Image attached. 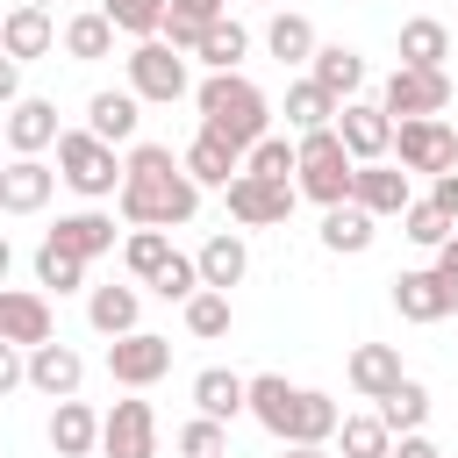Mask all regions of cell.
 I'll use <instances>...</instances> for the list:
<instances>
[{"label":"cell","mask_w":458,"mask_h":458,"mask_svg":"<svg viewBox=\"0 0 458 458\" xmlns=\"http://www.w3.org/2000/svg\"><path fill=\"white\" fill-rule=\"evenodd\" d=\"M129 229H186L200 215V186L172 143H129V179L114 193Z\"/></svg>","instance_id":"obj_1"},{"label":"cell","mask_w":458,"mask_h":458,"mask_svg":"<svg viewBox=\"0 0 458 458\" xmlns=\"http://www.w3.org/2000/svg\"><path fill=\"white\" fill-rule=\"evenodd\" d=\"M193 107H200V129H215L222 143H236L243 157L272 136V100L243 79V72H208L193 86Z\"/></svg>","instance_id":"obj_2"},{"label":"cell","mask_w":458,"mask_h":458,"mask_svg":"<svg viewBox=\"0 0 458 458\" xmlns=\"http://www.w3.org/2000/svg\"><path fill=\"white\" fill-rule=\"evenodd\" d=\"M57 179H64L79 200H107V193H122L129 157H114V143H100L93 129H64V136H57Z\"/></svg>","instance_id":"obj_3"},{"label":"cell","mask_w":458,"mask_h":458,"mask_svg":"<svg viewBox=\"0 0 458 458\" xmlns=\"http://www.w3.org/2000/svg\"><path fill=\"white\" fill-rule=\"evenodd\" d=\"M322 215L329 208H344L351 200V186H358V157L344 150V136L336 129H322V136H301V179H293Z\"/></svg>","instance_id":"obj_4"},{"label":"cell","mask_w":458,"mask_h":458,"mask_svg":"<svg viewBox=\"0 0 458 458\" xmlns=\"http://www.w3.org/2000/svg\"><path fill=\"white\" fill-rule=\"evenodd\" d=\"M394 157H401V172H429V179H444V172H458V129H451L444 114L394 122Z\"/></svg>","instance_id":"obj_5"},{"label":"cell","mask_w":458,"mask_h":458,"mask_svg":"<svg viewBox=\"0 0 458 458\" xmlns=\"http://www.w3.org/2000/svg\"><path fill=\"white\" fill-rule=\"evenodd\" d=\"M122 64H129V93H136V100H157V107L186 100V50H172L165 36H157V43H136Z\"/></svg>","instance_id":"obj_6"},{"label":"cell","mask_w":458,"mask_h":458,"mask_svg":"<svg viewBox=\"0 0 458 458\" xmlns=\"http://www.w3.org/2000/svg\"><path fill=\"white\" fill-rule=\"evenodd\" d=\"M165 372H172V336L136 329V336H114V344H107V379H114V386L143 394V386H157Z\"/></svg>","instance_id":"obj_7"},{"label":"cell","mask_w":458,"mask_h":458,"mask_svg":"<svg viewBox=\"0 0 458 458\" xmlns=\"http://www.w3.org/2000/svg\"><path fill=\"white\" fill-rule=\"evenodd\" d=\"M379 107H386L394 122H422V114H444V107H451V72H408V64H394V79H386Z\"/></svg>","instance_id":"obj_8"},{"label":"cell","mask_w":458,"mask_h":458,"mask_svg":"<svg viewBox=\"0 0 458 458\" xmlns=\"http://www.w3.org/2000/svg\"><path fill=\"white\" fill-rule=\"evenodd\" d=\"M386 286H394V308H401V322H444V315H458V286H451L437 265L394 272Z\"/></svg>","instance_id":"obj_9"},{"label":"cell","mask_w":458,"mask_h":458,"mask_svg":"<svg viewBox=\"0 0 458 458\" xmlns=\"http://www.w3.org/2000/svg\"><path fill=\"white\" fill-rule=\"evenodd\" d=\"M336 136H344V150H351L358 165H386V157H394V114H386L379 100H344Z\"/></svg>","instance_id":"obj_10"},{"label":"cell","mask_w":458,"mask_h":458,"mask_svg":"<svg viewBox=\"0 0 458 458\" xmlns=\"http://www.w3.org/2000/svg\"><path fill=\"white\" fill-rule=\"evenodd\" d=\"M293 200H301V186H279V179L236 172V186H229V222H243V229H272V222L293 215Z\"/></svg>","instance_id":"obj_11"},{"label":"cell","mask_w":458,"mask_h":458,"mask_svg":"<svg viewBox=\"0 0 458 458\" xmlns=\"http://www.w3.org/2000/svg\"><path fill=\"white\" fill-rule=\"evenodd\" d=\"M0 344H21V351L57 344V315H50V301L36 286H7L0 293Z\"/></svg>","instance_id":"obj_12"},{"label":"cell","mask_w":458,"mask_h":458,"mask_svg":"<svg viewBox=\"0 0 458 458\" xmlns=\"http://www.w3.org/2000/svg\"><path fill=\"white\" fill-rule=\"evenodd\" d=\"M100 451L107 458H157V408L150 401H114L107 429H100Z\"/></svg>","instance_id":"obj_13"},{"label":"cell","mask_w":458,"mask_h":458,"mask_svg":"<svg viewBox=\"0 0 458 458\" xmlns=\"http://www.w3.org/2000/svg\"><path fill=\"white\" fill-rule=\"evenodd\" d=\"M344 379H351V394H365V401H386L408 372H401V344H358L351 358H344Z\"/></svg>","instance_id":"obj_14"},{"label":"cell","mask_w":458,"mask_h":458,"mask_svg":"<svg viewBox=\"0 0 458 458\" xmlns=\"http://www.w3.org/2000/svg\"><path fill=\"white\" fill-rule=\"evenodd\" d=\"M0 50H7L14 64L50 57V50H57V21H50V7H7V21H0Z\"/></svg>","instance_id":"obj_15"},{"label":"cell","mask_w":458,"mask_h":458,"mask_svg":"<svg viewBox=\"0 0 458 458\" xmlns=\"http://www.w3.org/2000/svg\"><path fill=\"white\" fill-rule=\"evenodd\" d=\"M179 157H186V172H193V186H200V193H208V186H222V193H229V186H236V172H243V150H236V143H222L215 129H193V143H186Z\"/></svg>","instance_id":"obj_16"},{"label":"cell","mask_w":458,"mask_h":458,"mask_svg":"<svg viewBox=\"0 0 458 458\" xmlns=\"http://www.w3.org/2000/svg\"><path fill=\"white\" fill-rule=\"evenodd\" d=\"M79 379H86V358L72 344H36L29 351V386L50 394V401H79Z\"/></svg>","instance_id":"obj_17"},{"label":"cell","mask_w":458,"mask_h":458,"mask_svg":"<svg viewBox=\"0 0 458 458\" xmlns=\"http://www.w3.org/2000/svg\"><path fill=\"white\" fill-rule=\"evenodd\" d=\"M193 408L208 422H236V415H250V379L229 365H208V372H193Z\"/></svg>","instance_id":"obj_18"},{"label":"cell","mask_w":458,"mask_h":458,"mask_svg":"<svg viewBox=\"0 0 458 458\" xmlns=\"http://www.w3.org/2000/svg\"><path fill=\"white\" fill-rule=\"evenodd\" d=\"M293 415H301V386H293L286 372H258V379H250V422L286 444V437H293Z\"/></svg>","instance_id":"obj_19"},{"label":"cell","mask_w":458,"mask_h":458,"mask_svg":"<svg viewBox=\"0 0 458 458\" xmlns=\"http://www.w3.org/2000/svg\"><path fill=\"white\" fill-rule=\"evenodd\" d=\"M351 200L365 208V215H408L415 208V193H408V172L386 157V165H358V186H351Z\"/></svg>","instance_id":"obj_20"},{"label":"cell","mask_w":458,"mask_h":458,"mask_svg":"<svg viewBox=\"0 0 458 458\" xmlns=\"http://www.w3.org/2000/svg\"><path fill=\"white\" fill-rule=\"evenodd\" d=\"M193 258H200V286H215V293L243 286V272H250V243H243V229H215Z\"/></svg>","instance_id":"obj_21"},{"label":"cell","mask_w":458,"mask_h":458,"mask_svg":"<svg viewBox=\"0 0 458 458\" xmlns=\"http://www.w3.org/2000/svg\"><path fill=\"white\" fill-rule=\"evenodd\" d=\"M100 429H107V415H93L86 401H57L50 408V451L57 458H93L100 451Z\"/></svg>","instance_id":"obj_22"},{"label":"cell","mask_w":458,"mask_h":458,"mask_svg":"<svg viewBox=\"0 0 458 458\" xmlns=\"http://www.w3.org/2000/svg\"><path fill=\"white\" fill-rule=\"evenodd\" d=\"M57 100H21L7 107V150L14 157H36V150H57Z\"/></svg>","instance_id":"obj_23"},{"label":"cell","mask_w":458,"mask_h":458,"mask_svg":"<svg viewBox=\"0 0 458 458\" xmlns=\"http://www.w3.org/2000/svg\"><path fill=\"white\" fill-rule=\"evenodd\" d=\"M50 193H57V172H50L43 157H14V165L0 172V208H7V215H36Z\"/></svg>","instance_id":"obj_24"},{"label":"cell","mask_w":458,"mask_h":458,"mask_svg":"<svg viewBox=\"0 0 458 458\" xmlns=\"http://www.w3.org/2000/svg\"><path fill=\"white\" fill-rule=\"evenodd\" d=\"M86 322L114 344V336H136L143 329V293L136 286H93L86 293Z\"/></svg>","instance_id":"obj_25"},{"label":"cell","mask_w":458,"mask_h":458,"mask_svg":"<svg viewBox=\"0 0 458 458\" xmlns=\"http://www.w3.org/2000/svg\"><path fill=\"white\" fill-rule=\"evenodd\" d=\"M50 243L93 265L100 250H114V215H100V208H79V215H57V229H50Z\"/></svg>","instance_id":"obj_26"},{"label":"cell","mask_w":458,"mask_h":458,"mask_svg":"<svg viewBox=\"0 0 458 458\" xmlns=\"http://www.w3.org/2000/svg\"><path fill=\"white\" fill-rule=\"evenodd\" d=\"M336 114H344V100L322 93L315 79H293L286 86V129L293 136H322V129H336Z\"/></svg>","instance_id":"obj_27"},{"label":"cell","mask_w":458,"mask_h":458,"mask_svg":"<svg viewBox=\"0 0 458 458\" xmlns=\"http://www.w3.org/2000/svg\"><path fill=\"white\" fill-rule=\"evenodd\" d=\"M136 107H143L136 93H114V86H100V93L86 100V129H93L100 143H136V122H143Z\"/></svg>","instance_id":"obj_28"},{"label":"cell","mask_w":458,"mask_h":458,"mask_svg":"<svg viewBox=\"0 0 458 458\" xmlns=\"http://www.w3.org/2000/svg\"><path fill=\"white\" fill-rule=\"evenodd\" d=\"M444 57H451V29H444L437 14L401 21V64H408V72H444Z\"/></svg>","instance_id":"obj_29"},{"label":"cell","mask_w":458,"mask_h":458,"mask_svg":"<svg viewBox=\"0 0 458 458\" xmlns=\"http://www.w3.org/2000/svg\"><path fill=\"white\" fill-rule=\"evenodd\" d=\"M265 50H272L279 64H315V50H322V43H315V21H308V14L279 7V14L265 21Z\"/></svg>","instance_id":"obj_30"},{"label":"cell","mask_w":458,"mask_h":458,"mask_svg":"<svg viewBox=\"0 0 458 458\" xmlns=\"http://www.w3.org/2000/svg\"><path fill=\"white\" fill-rule=\"evenodd\" d=\"M308 79H315L322 93H336V100H358V86H365V57L344 50V43H322L315 64H308Z\"/></svg>","instance_id":"obj_31"},{"label":"cell","mask_w":458,"mask_h":458,"mask_svg":"<svg viewBox=\"0 0 458 458\" xmlns=\"http://www.w3.org/2000/svg\"><path fill=\"white\" fill-rule=\"evenodd\" d=\"M372 222H379V215H365L358 200L329 208V215H322V250H336V258H358V250H372V236H379Z\"/></svg>","instance_id":"obj_32"},{"label":"cell","mask_w":458,"mask_h":458,"mask_svg":"<svg viewBox=\"0 0 458 458\" xmlns=\"http://www.w3.org/2000/svg\"><path fill=\"white\" fill-rule=\"evenodd\" d=\"M215 21H229V0H172L165 43H172V50H200V36H208Z\"/></svg>","instance_id":"obj_33"},{"label":"cell","mask_w":458,"mask_h":458,"mask_svg":"<svg viewBox=\"0 0 458 458\" xmlns=\"http://www.w3.org/2000/svg\"><path fill=\"white\" fill-rule=\"evenodd\" d=\"M114 36H122V29H114L100 7H93V14H72V21H64V57L100 64V57H114Z\"/></svg>","instance_id":"obj_34"},{"label":"cell","mask_w":458,"mask_h":458,"mask_svg":"<svg viewBox=\"0 0 458 458\" xmlns=\"http://www.w3.org/2000/svg\"><path fill=\"white\" fill-rule=\"evenodd\" d=\"M172 258H179V250H172V229H129V236H122V265H129L143 286H150Z\"/></svg>","instance_id":"obj_35"},{"label":"cell","mask_w":458,"mask_h":458,"mask_svg":"<svg viewBox=\"0 0 458 458\" xmlns=\"http://www.w3.org/2000/svg\"><path fill=\"white\" fill-rule=\"evenodd\" d=\"M100 14H107L122 36H136V43H157V36H165V14H172V0H100Z\"/></svg>","instance_id":"obj_36"},{"label":"cell","mask_w":458,"mask_h":458,"mask_svg":"<svg viewBox=\"0 0 458 458\" xmlns=\"http://www.w3.org/2000/svg\"><path fill=\"white\" fill-rule=\"evenodd\" d=\"M208 72H243V57H250V29L243 21H215L208 36H200V50H193Z\"/></svg>","instance_id":"obj_37"},{"label":"cell","mask_w":458,"mask_h":458,"mask_svg":"<svg viewBox=\"0 0 458 458\" xmlns=\"http://www.w3.org/2000/svg\"><path fill=\"white\" fill-rule=\"evenodd\" d=\"M179 315H186V336H200V344H215V336L236 329V308H229V293H215V286H200Z\"/></svg>","instance_id":"obj_38"},{"label":"cell","mask_w":458,"mask_h":458,"mask_svg":"<svg viewBox=\"0 0 458 458\" xmlns=\"http://www.w3.org/2000/svg\"><path fill=\"white\" fill-rule=\"evenodd\" d=\"M379 422H386L394 437H415V429L429 422V386H422V379H401V386L379 401Z\"/></svg>","instance_id":"obj_39"},{"label":"cell","mask_w":458,"mask_h":458,"mask_svg":"<svg viewBox=\"0 0 458 458\" xmlns=\"http://www.w3.org/2000/svg\"><path fill=\"white\" fill-rule=\"evenodd\" d=\"M243 172H258V179H279V186H293L301 179V136H265L250 157H243Z\"/></svg>","instance_id":"obj_40"},{"label":"cell","mask_w":458,"mask_h":458,"mask_svg":"<svg viewBox=\"0 0 458 458\" xmlns=\"http://www.w3.org/2000/svg\"><path fill=\"white\" fill-rule=\"evenodd\" d=\"M336 444H344V458H394V429L379 422V408L372 415H344Z\"/></svg>","instance_id":"obj_41"},{"label":"cell","mask_w":458,"mask_h":458,"mask_svg":"<svg viewBox=\"0 0 458 458\" xmlns=\"http://www.w3.org/2000/svg\"><path fill=\"white\" fill-rule=\"evenodd\" d=\"M36 286H50V293H79L86 286V258H72V250H57L50 236L36 243Z\"/></svg>","instance_id":"obj_42"},{"label":"cell","mask_w":458,"mask_h":458,"mask_svg":"<svg viewBox=\"0 0 458 458\" xmlns=\"http://www.w3.org/2000/svg\"><path fill=\"white\" fill-rule=\"evenodd\" d=\"M401 236H408V243H422V250H444V243L458 236V222H451L437 200H415V208L401 215Z\"/></svg>","instance_id":"obj_43"},{"label":"cell","mask_w":458,"mask_h":458,"mask_svg":"<svg viewBox=\"0 0 458 458\" xmlns=\"http://www.w3.org/2000/svg\"><path fill=\"white\" fill-rule=\"evenodd\" d=\"M150 293H157V301H179V308H186V301L200 293V258H186V250H179V258H172V265H165V272L150 279Z\"/></svg>","instance_id":"obj_44"},{"label":"cell","mask_w":458,"mask_h":458,"mask_svg":"<svg viewBox=\"0 0 458 458\" xmlns=\"http://www.w3.org/2000/svg\"><path fill=\"white\" fill-rule=\"evenodd\" d=\"M179 458H229V422L193 415V422L179 429Z\"/></svg>","instance_id":"obj_45"},{"label":"cell","mask_w":458,"mask_h":458,"mask_svg":"<svg viewBox=\"0 0 458 458\" xmlns=\"http://www.w3.org/2000/svg\"><path fill=\"white\" fill-rule=\"evenodd\" d=\"M21 100H29V93H21V64L7 57V64H0V107H21Z\"/></svg>","instance_id":"obj_46"},{"label":"cell","mask_w":458,"mask_h":458,"mask_svg":"<svg viewBox=\"0 0 458 458\" xmlns=\"http://www.w3.org/2000/svg\"><path fill=\"white\" fill-rule=\"evenodd\" d=\"M429 200H437V208H444V215L458 222V172H444V179H429Z\"/></svg>","instance_id":"obj_47"},{"label":"cell","mask_w":458,"mask_h":458,"mask_svg":"<svg viewBox=\"0 0 458 458\" xmlns=\"http://www.w3.org/2000/svg\"><path fill=\"white\" fill-rule=\"evenodd\" d=\"M394 458H444V451H437V444L415 429V437H394Z\"/></svg>","instance_id":"obj_48"},{"label":"cell","mask_w":458,"mask_h":458,"mask_svg":"<svg viewBox=\"0 0 458 458\" xmlns=\"http://www.w3.org/2000/svg\"><path fill=\"white\" fill-rule=\"evenodd\" d=\"M437 272H444V279H451V286H458V236H451V243H444V250H437Z\"/></svg>","instance_id":"obj_49"},{"label":"cell","mask_w":458,"mask_h":458,"mask_svg":"<svg viewBox=\"0 0 458 458\" xmlns=\"http://www.w3.org/2000/svg\"><path fill=\"white\" fill-rule=\"evenodd\" d=\"M286 458H329L322 444H286Z\"/></svg>","instance_id":"obj_50"},{"label":"cell","mask_w":458,"mask_h":458,"mask_svg":"<svg viewBox=\"0 0 458 458\" xmlns=\"http://www.w3.org/2000/svg\"><path fill=\"white\" fill-rule=\"evenodd\" d=\"M21 7H50V0H21Z\"/></svg>","instance_id":"obj_51"},{"label":"cell","mask_w":458,"mask_h":458,"mask_svg":"<svg viewBox=\"0 0 458 458\" xmlns=\"http://www.w3.org/2000/svg\"><path fill=\"white\" fill-rule=\"evenodd\" d=\"M250 7H279V0H250Z\"/></svg>","instance_id":"obj_52"}]
</instances>
